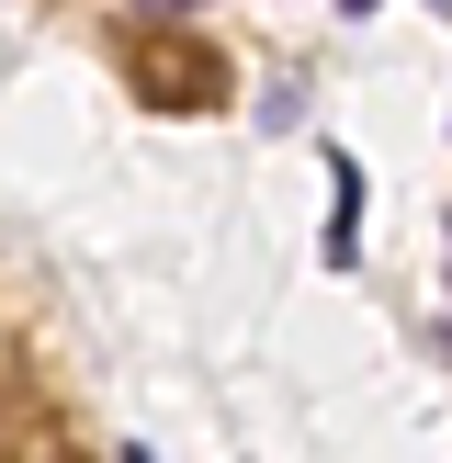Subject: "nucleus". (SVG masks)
I'll list each match as a JSON object with an SVG mask.
<instances>
[{
	"mask_svg": "<svg viewBox=\"0 0 452 463\" xmlns=\"http://www.w3.org/2000/svg\"><path fill=\"white\" fill-rule=\"evenodd\" d=\"M328 170H339V215H328V271H351V260H362V170H351V158H328Z\"/></svg>",
	"mask_w": 452,
	"mask_h": 463,
	"instance_id": "obj_1",
	"label": "nucleus"
},
{
	"mask_svg": "<svg viewBox=\"0 0 452 463\" xmlns=\"http://www.w3.org/2000/svg\"><path fill=\"white\" fill-rule=\"evenodd\" d=\"M170 12H181V0H170Z\"/></svg>",
	"mask_w": 452,
	"mask_h": 463,
	"instance_id": "obj_5",
	"label": "nucleus"
},
{
	"mask_svg": "<svg viewBox=\"0 0 452 463\" xmlns=\"http://www.w3.org/2000/svg\"><path fill=\"white\" fill-rule=\"evenodd\" d=\"M429 12H452V0H429Z\"/></svg>",
	"mask_w": 452,
	"mask_h": 463,
	"instance_id": "obj_3",
	"label": "nucleus"
},
{
	"mask_svg": "<svg viewBox=\"0 0 452 463\" xmlns=\"http://www.w3.org/2000/svg\"><path fill=\"white\" fill-rule=\"evenodd\" d=\"M125 463H147V452H125Z\"/></svg>",
	"mask_w": 452,
	"mask_h": 463,
	"instance_id": "obj_4",
	"label": "nucleus"
},
{
	"mask_svg": "<svg viewBox=\"0 0 452 463\" xmlns=\"http://www.w3.org/2000/svg\"><path fill=\"white\" fill-rule=\"evenodd\" d=\"M339 12H373V0H339Z\"/></svg>",
	"mask_w": 452,
	"mask_h": 463,
	"instance_id": "obj_2",
	"label": "nucleus"
}]
</instances>
